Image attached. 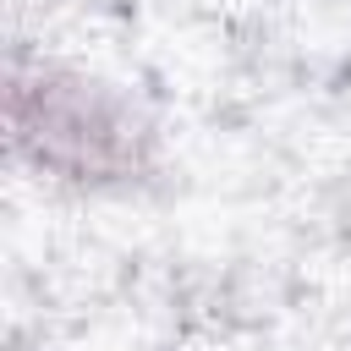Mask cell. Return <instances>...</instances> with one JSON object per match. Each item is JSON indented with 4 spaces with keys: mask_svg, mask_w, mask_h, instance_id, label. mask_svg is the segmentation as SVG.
Returning <instances> with one entry per match:
<instances>
[{
    "mask_svg": "<svg viewBox=\"0 0 351 351\" xmlns=\"http://www.w3.org/2000/svg\"><path fill=\"white\" fill-rule=\"evenodd\" d=\"M11 143L44 176L77 186L132 181L148 165L143 121L110 88L44 60L11 71Z\"/></svg>",
    "mask_w": 351,
    "mask_h": 351,
    "instance_id": "obj_1",
    "label": "cell"
}]
</instances>
